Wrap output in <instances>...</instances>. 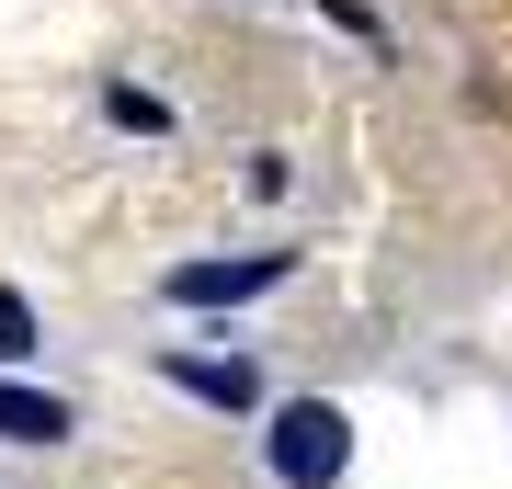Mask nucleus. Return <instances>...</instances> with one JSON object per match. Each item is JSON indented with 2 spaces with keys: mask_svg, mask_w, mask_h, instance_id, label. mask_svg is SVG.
<instances>
[{
  "mask_svg": "<svg viewBox=\"0 0 512 489\" xmlns=\"http://www.w3.org/2000/svg\"><path fill=\"white\" fill-rule=\"evenodd\" d=\"M262 455H274V478L285 489H330L353 467V421L330 410V399H285L274 410V433H262Z\"/></svg>",
  "mask_w": 512,
  "mask_h": 489,
  "instance_id": "nucleus-1",
  "label": "nucleus"
},
{
  "mask_svg": "<svg viewBox=\"0 0 512 489\" xmlns=\"http://www.w3.org/2000/svg\"><path fill=\"white\" fill-rule=\"evenodd\" d=\"M285 285V251H239V262H183L171 273V308H239V296Z\"/></svg>",
  "mask_w": 512,
  "mask_h": 489,
  "instance_id": "nucleus-2",
  "label": "nucleus"
},
{
  "mask_svg": "<svg viewBox=\"0 0 512 489\" xmlns=\"http://www.w3.org/2000/svg\"><path fill=\"white\" fill-rule=\"evenodd\" d=\"M0 433H12V444H69V399H46V387H12V376H0Z\"/></svg>",
  "mask_w": 512,
  "mask_h": 489,
  "instance_id": "nucleus-3",
  "label": "nucleus"
},
{
  "mask_svg": "<svg viewBox=\"0 0 512 489\" xmlns=\"http://www.w3.org/2000/svg\"><path fill=\"white\" fill-rule=\"evenodd\" d=\"M171 376H183L194 399H217V410H251V399H262V387H251V364H194V353H183Z\"/></svg>",
  "mask_w": 512,
  "mask_h": 489,
  "instance_id": "nucleus-4",
  "label": "nucleus"
},
{
  "mask_svg": "<svg viewBox=\"0 0 512 489\" xmlns=\"http://www.w3.org/2000/svg\"><path fill=\"white\" fill-rule=\"evenodd\" d=\"M35 353V308H23V296H0V364H23Z\"/></svg>",
  "mask_w": 512,
  "mask_h": 489,
  "instance_id": "nucleus-5",
  "label": "nucleus"
}]
</instances>
